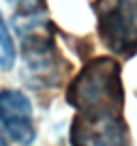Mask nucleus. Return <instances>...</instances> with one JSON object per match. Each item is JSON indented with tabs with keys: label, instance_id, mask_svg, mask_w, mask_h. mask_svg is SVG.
Returning a JSON list of instances; mask_svg holds the SVG:
<instances>
[{
	"label": "nucleus",
	"instance_id": "423d86ee",
	"mask_svg": "<svg viewBox=\"0 0 137 146\" xmlns=\"http://www.w3.org/2000/svg\"><path fill=\"white\" fill-rule=\"evenodd\" d=\"M15 62V47L0 13V69H9Z\"/></svg>",
	"mask_w": 137,
	"mask_h": 146
},
{
	"label": "nucleus",
	"instance_id": "f03ea898",
	"mask_svg": "<svg viewBox=\"0 0 137 146\" xmlns=\"http://www.w3.org/2000/svg\"><path fill=\"white\" fill-rule=\"evenodd\" d=\"M15 30L21 39L26 82L32 88H55L62 82L64 64L53 39L51 23L39 15L28 13L15 19Z\"/></svg>",
	"mask_w": 137,
	"mask_h": 146
},
{
	"label": "nucleus",
	"instance_id": "7ed1b4c3",
	"mask_svg": "<svg viewBox=\"0 0 137 146\" xmlns=\"http://www.w3.org/2000/svg\"><path fill=\"white\" fill-rule=\"evenodd\" d=\"M98 34L115 54H137V0H96Z\"/></svg>",
	"mask_w": 137,
	"mask_h": 146
},
{
	"label": "nucleus",
	"instance_id": "39448f33",
	"mask_svg": "<svg viewBox=\"0 0 137 146\" xmlns=\"http://www.w3.org/2000/svg\"><path fill=\"white\" fill-rule=\"evenodd\" d=\"M0 125L8 137L21 146H30L36 139L32 105L28 98L17 90L0 92Z\"/></svg>",
	"mask_w": 137,
	"mask_h": 146
},
{
	"label": "nucleus",
	"instance_id": "0eeeda50",
	"mask_svg": "<svg viewBox=\"0 0 137 146\" xmlns=\"http://www.w3.org/2000/svg\"><path fill=\"white\" fill-rule=\"evenodd\" d=\"M15 9L21 11V15H28V13H39L43 8L45 0H8Z\"/></svg>",
	"mask_w": 137,
	"mask_h": 146
},
{
	"label": "nucleus",
	"instance_id": "20e7f679",
	"mask_svg": "<svg viewBox=\"0 0 137 146\" xmlns=\"http://www.w3.org/2000/svg\"><path fill=\"white\" fill-rule=\"evenodd\" d=\"M72 146H128L124 116H81L70 129Z\"/></svg>",
	"mask_w": 137,
	"mask_h": 146
},
{
	"label": "nucleus",
	"instance_id": "6e6552de",
	"mask_svg": "<svg viewBox=\"0 0 137 146\" xmlns=\"http://www.w3.org/2000/svg\"><path fill=\"white\" fill-rule=\"evenodd\" d=\"M0 146H8V144L4 142V139H2V135H0Z\"/></svg>",
	"mask_w": 137,
	"mask_h": 146
},
{
	"label": "nucleus",
	"instance_id": "f257e3e1",
	"mask_svg": "<svg viewBox=\"0 0 137 146\" xmlns=\"http://www.w3.org/2000/svg\"><path fill=\"white\" fill-rule=\"evenodd\" d=\"M66 99L81 116H122L124 86L118 62L109 56L90 60L72 81Z\"/></svg>",
	"mask_w": 137,
	"mask_h": 146
}]
</instances>
